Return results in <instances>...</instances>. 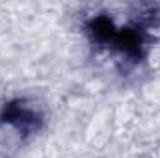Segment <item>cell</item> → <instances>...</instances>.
<instances>
[{"mask_svg":"<svg viewBox=\"0 0 160 158\" xmlns=\"http://www.w3.org/2000/svg\"><path fill=\"white\" fill-rule=\"evenodd\" d=\"M0 125H11L21 136L39 132L43 116L26 101H9L0 108Z\"/></svg>","mask_w":160,"mask_h":158,"instance_id":"cell-2","label":"cell"},{"mask_svg":"<svg viewBox=\"0 0 160 158\" xmlns=\"http://www.w3.org/2000/svg\"><path fill=\"white\" fill-rule=\"evenodd\" d=\"M157 19H158V15L155 9V11L143 13L140 24L119 28L108 15L99 13V15L89 17L86 21L84 28H86L88 37L95 45L108 47L116 54H119L127 63L138 65L147 56V41H149L147 30L153 24H157Z\"/></svg>","mask_w":160,"mask_h":158,"instance_id":"cell-1","label":"cell"}]
</instances>
